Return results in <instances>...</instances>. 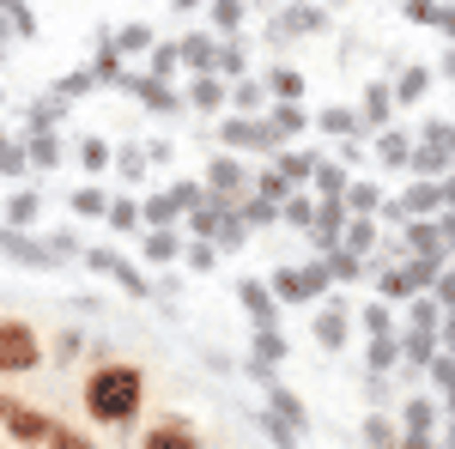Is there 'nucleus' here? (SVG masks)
<instances>
[{
	"label": "nucleus",
	"mask_w": 455,
	"mask_h": 449,
	"mask_svg": "<svg viewBox=\"0 0 455 449\" xmlns=\"http://www.w3.org/2000/svg\"><path fill=\"white\" fill-rule=\"evenodd\" d=\"M85 401H92V413H98V419L122 425V419L140 407V371H98L92 389H85Z\"/></svg>",
	"instance_id": "nucleus-1"
},
{
	"label": "nucleus",
	"mask_w": 455,
	"mask_h": 449,
	"mask_svg": "<svg viewBox=\"0 0 455 449\" xmlns=\"http://www.w3.org/2000/svg\"><path fill=\"white\" fill-rule=\"evenodd\" d=\"M36 358H43V346L25 322H0V371H31Z\"/></svg>",
	"instance_id": "nucleus-2"
},
{
	"label": "nucleus",
	"mask_w": 455,
	"mask_h": 449,
	"mask_svg": "<svg viewBox=\"0 0 455 449\" xmlns=\"http://www.w3.org/2000/svg\"><path fill=\"white\" fill-rule=\"evenodd\" d=\"M0 419H6V425H12L19 437H49V444H79V437H68V431H55V425H49L43 413H31V407H12V401L0 407Z\"/></svg>",
	"instance_id": "nucleus-3"
}]
</instances>
